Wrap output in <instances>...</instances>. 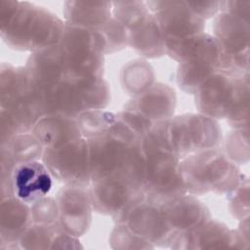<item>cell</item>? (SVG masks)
Listing matches in <instances>:
<instances>
[{
    "instance_id": "6da1fadb",
    "label": "cell",
    "mask_w": 250,
    "mask_h": 250,
    "mask_svg": "<svg viewBox=\"0 0 250 250\" xmlns=\"http://www.w3.org/2000/svg\"><path fill=\"white\" fill-rule=\"evenodd\" d=\"M65 23L56 14L27 1L0 0V34L11 49L36 53L57 45Z\"/></svg>"
},
{
    "instance_id": "7a4b0ae2",
    "label": "cell",
    "mask_w": 250,
    "mask_h": 250,
    "mask_svg": "<svg viewBox=\"0 0 250 250\" xmlns=\"http://www.w3.org/2000/svg\"><path fill=\"white\" fill-rule=\"evenodd\" d=\"M180 176L187 194H229L243 179L238 166L218 148L190 154L180 160Z\"/></svg>"
},
{
    "instance_id": "3957f363",
    "label": "cell",
    "mask_w": 250,
    "mask_h": 250,
    "mask_svg": "<svg viewBox=\"0 0 250 250\" xmlns=\"http://www.w3.org/2000/svg\"><path fill=\"white\" fill-rule=\"evenodd\" d=\"M171 152L180 160L196 152L218 148L222 131L217 120L200 112L168 119Z\"/></svg>"
},
{
    "instance_id": "277c9868",
    "label": "cell",
    "mask_w": 250,
    "mask_h": 250,
    "mask_svg": "<svg viewBox=\"0 0 250 250\" xmlns=\"http://www.w3.org/2000/svg\"><path fill=\"white\" fill-rule=\"evenodd\" d=\"M88 189L92 208L110 216L116 224H124L129 212L145 199V192L113 175L91 183Z\"/></svg>"
},
{
    "instance_id": "5b68a950",
    "label": "cell",
    "mask_w": 250,
    "mask_h": 250,
    "mask_svg": "<svg viewBox=\"0 0 250 250\" xmlns=\"http://www.w3.org/2000/svg\"><path fill=\"white\" fill-rule=\"evenodd\" d=\"M41 160L53 178L64 186L88 188L91 185L88 144L85 138L58 147L45 148Z\"/></svg>"
},
{
    "instance_id": "8992f818",
    "label": "cell",
    "mask_w": 250,
    "mask_h": 250,
    "mask_svg": "<svg viewBox=\"0 0 250 250\" xmlns=\"http://www.w3.org/2000/svg\"><path fill=\"white\" fill-rule=\"evenodd\" d=\"M180 159L171 152L146 155L144 182L145 199L162 205L178 196L187 194L180 176Z\"/></svg>"
},
{
    "instance_id": "52a82bcc",
    "label": "cell",
    "mask_w": 250,
    "mask_h": 250,
    "mask_svg": "<svg viewBox=\"0 0 250 250\" xmlns=\"http://www.w3.org/2000/svg\"><path fill=\"white\" fill-rule=\"evenodd\" d=\"M160 31L166 38H179L204 31L205 21L196 16L186 1H146Z\"/></svg>"
},
{
    "instance_id": "ba28073f",
    "label": "cell",
    "mask_w": 250,
    "mask_h": 250,
    "mask_svg": "<svg viewBox=\"0 0 250 250\" xmlns=\"http://www.w3.org/2000/svg\"><path fill=\"white\" fill-rule=\"evenodd\" d=\"M249 239L237 229H230L223 223L208 220L188 231H178L170 248L173 249H211L246 248Z\"/></svg>"
},
{
    "instance_id": "9c48e42d",
    "label": "cell",
    "mask_w": 250,
    "mask_h": 250,
    "mask_svg": "<svg viewBox=\"0 0 250 250\" xmlns=\"http://www.w3.org/2000/svg\"><path fill=\"white\" fill-rule=\"evenodd\" d=\"M242 76L229 75L221 71L211 75L194 94L198 112L216 120L226 118Z\"/></svg>"
},
{
    "instance_id": "30bf717a",
    "label": "cell",
    "mask_w": 250,
    "mask_h": 250,
    "mask_svg": "<svg viewBox=\"0 0 250 250\" xmlns=\"http://www.w3.org/2000/svg\"><path fill=\"white\" fill-rule=\"evenodd\" d=\"M124 224L154 247H170L178 232L167 223L161 207L146 199L132 208Z\"/></svg>"
},
{
    "instance_id": "8fae6325",
    "label": "cell",
    "mask_w": 250,
    "mask_h": 250,
    "mask_svg": "<svg viewBox=\"0 0 250 250\" xmlns=\"http://www.w3.org/2000/svg\"><path fill=\"white\" fill-rule=\"evenodd\" d=\"M86 140L91 183L116 175L124 164L130 148L138 145L127 144L109 133Z\"/></svg>"
},
{
    "instance_id": "7c38bea8",
    "label": "cell",
    "mask_w": 250,
    "mask_h": 250,
    "mask_svg": "<svg viewBox=\"0 0 250 250\" xmlns=\"http://www.w3.org/2000/svg\"><path fill=\"white\" fill-rule=\"evenodd\" d=\"M56 198L60 208V228L75 237L85 234L91 226L93 211L86 188L64 186Z\"/></svg>"
},
{
    "instance_id": "4fadbf2b",
    "label": "cell",
    "mask_w": 250,
    "mask_h": 250,
    "mask_svg": "<svg viewBox=\"0 0 250 250\" xmlns=\"http://www.w3.org/2000/svg\"><path fill=\"white\" fill-rule=\"evenodd\" d=\"M165 55L182 62H202L218 70L221 46L218 40L206 32L194 35L164 39Z\"/></svg>"
},
{
    "instance_id": "5bb4252c",
    "label": "cell",
    "mask_w": 250,
    "mask_h": 250,
    "mask_svg": "<svg viewBox=\"0 0 250 250\" xmlns=\"http://www.w3.org/2000/svg\"><path fill=\"white\" fill-rule=\"evenodd\" d=\"M53 180L45 164L39 160L19 163L13 172V195L30 205L48 195Z\"/></svg>"
},
{
    "instance_id": "9a60e30c",
    "label": "cell",
    "mask_w": 250,
    "mask_h": 250,
    "mask_svg": "<svg viewBox=\"0 0 250 250\" xmlns=\"http://www.w3.org/2000/svg\"><path fill=\"white\" fill-rule=\"evenodd\" d=\"M176 102L173 88L167 84L154 83L146 92L129 101L124 108L134 110L155 124L173 117Z\"/></svg>"
},
{
    "instance_id": "2e32d148",
    "label": "cell",
    "mask_w": 250,
    "mask_h": 250,
    "mask_svg": "<svg viewBox=\"0 0 250 250\" xmlns=\"http://www.w3.org/2000/svg\"><path fill=\"white\" fill-rule=\"evenodd\" d=\"M164 218L176 231H188L211 219L209 209L194 195L183 194L160 205Z\"/></svg>"
},
{
    "instance_id": "e0dca14e",
    "label": "cell",
    "mask_w": 250,
    "mask_h": 250,
    "mask_svg": "<svg viewBox=\"0 0 250 250\" xmlns=\"http://www.w3.org/2000/svg\"><path fill=\"white\" fill-rule=\"evenodd\" d=\"M32 224L33 221L29 204L15 196L1 199V248H20L19 239Z\"/></svg>"
},
{
    "instance_id": "ac0fdd59",
    "label": "cell",
    "mask_w": 250,
    "mask_h": 250,
    "mask_svg": "<svg viewBox=\"0 0 250 250\" xmlns=\"http://www.w3.org/2000/svg\"><path fill=\"white\" fill-rule=\"evenodd\" d=\"M31 132L44 148L58 147L83 138L76 118L60 113L41 117Z\"/></svg>"
},
{
    "instance_id": "d6986e66",
    "label": "cell",
    "mask_w": 250,
    "mask_h": 250,
    "mask_svg": "<svg viewBox=\"0 0 250 250\" xmlns=\"http://www.w3.org/2000/svg\"><path fill=\"white\" fill-rule=\"evenodd\" d=\"M24 66L38 86H56L64 79V57L59 44L32 53Z\"/></svg>"
},
{
    "instance_id": "ffe728a7",
    "label": "cell",
    "mask_w": 250,
    "mask_h": 250,
    "mask_svg": "<svg viewBox=\"0 0 250 250\" xmlns=\"http://www.w3.org/2000/svg\"><path fill=\"white\" fill-rule=\"evenodd\" d=\"M213 36L223 51L233 54H249V21L225 12L216 15Z\"/></svg>"
},
{
    "instance_id": "44dd1931",
    "label": "cell",
    "mask_w": 250,
    "mask_h": 250,
    "mask_svg": "<svg viewBox=\"0 0 250 250\" xmlns=\"http://www.w3.org/2000/svg\"><path fill=\"white\" fill-rule=\"evenodd\" d=\"M111 18V2L108 1H66L63 4V21L69 26L99 29Z\"/></svg>"
},
{
    "instance_id": "7402d4cb",
    "label": "cell",
    "mask_w": 250,
    "mask_h": 250,
    "mask_svg": "<svg viewBox=\"0 0 250 250\" xmlns=\"http://www.w3.org/2000/svg\"><path fill=\"white\" fill-rule=\"evenodd\" d=\"M34 83L25 66L2 62L0 67V107L28 103Z\"/></svg>"
},
{
    "instance_id": "603a6c76",
    "label": "cell",
    "mask_w": 250,
    "mask_h": 250,
    "mask_svg": "<svg viewBox=\"0 0 250 250\" xmlns=\"http://www.w3.org/2000/svg\"><path fill=\"white\" fill-rule=\"evenodd\" d=\"M62 54L64 57V78L85 80L103 77L104 56L102 53L92 51H62Z\"/></svg>"
},
{
    "instance_id": "cb8c5ba5",
    "label": "cell",
    "mask_w": 250,
    "mask_h": 250,
    "mask_svg": "<svg viewBox=\"0 0 250 250\" xmlns=\"http://www.w3.org/2000/svg\"><path fill=\"white\" fill-rule=\"evenodd\" d=\"M129 46L145 59H156L165 55L164 37L151 13L140 27L129 31Z\"/></svg>"
},
{
    "instance_id": "d4e9b609",
    "label": "cell",
    "mask_w": 250,
    "mask_h": 250,
    "mask_svg": "<svg viewBox=\"0 0 250 250\" xmlns=\"http://www.w3.org/2000/svg\"><path fill=\"white\" fill-rule=\"evenodd\" d=\"M121 85L131 96L137 97L154 84L152 66L145 60L137 59L128 62L121 70Z\"/></svg>"
},
{
    "instance_id": "484cf974",
    "label": "cell",
    "mask_w": 250,
    "mask_h": 250,
    "mask_svg": "<svg viewBox=\"0 0 250 250\" xmlns=\"http://www.w3.org/2000/svg\"><path fill=\"white\" fill-rule=\"evenodd\" d=\"M16 164L42 159L44 147L32 132L19 134L1 145Z\"/></svg>"
},
{
    "instance_id": "4316f807",
    "label": "cell",
    "mask_w": 250,
    "mask_h": 250,
    "mask_svg": "<svg viewBox=\"0 0 250 250\" xmlns=\"http://www.w3.org/2000/svg\"><path fill=\"white\" fill-rule=\"evenodd\" d=\"M78 89L83 111L104 109L110 102V89L104 77L73 80Z\"/></svg>"
},
{
    "instance_id": "83f0119b",
    "label": "cell",
    "mask_w": 250,
    "mask_h": 250,
    "mask_svg": "<svg viewBox=\"0 0 250 250\" xmlns=\"http://www.w3.org/2000/svg\"><path fill=\"white\" fill-rule=\"evenodd\" d=\"M112 18L128 31L140 27L149 17L150 12L146 1H113L111 2Z\"/></svg>"
},
{
    "instance_id": "f1b7e54d",
    "label": "cell",
    "mask_w": 250,
    "mask_h": 250,
    "mask_svg": "<svg viewBox=\"0 0 250 250\" xmlns=\"http://www.w3.org/2000/svg\"><path fill=\"white\" fill-rule=\"evenodd\" d=\"M217 70L202 62H182L177 69V83L186 93L195 94L203 83Z\"/></svg>"
},
{
    "instance_id": "f546056e",
    "label": "cell",
    "mask_w": 250,
    "mask_h": 250,
    "mask_svg": "<svg viewBox=\"0 0 250 250\" xmlns=\"http://www.w3.org/2000/svg\"><path fill=\"white\" fill-rule=\"evenodd\" d=\"M76 121L82 137L90 139L107 134L116 121V114L104 109H91L81 112Z\"/></svg>"
},
{
    "instance_id": "4dcf8cb0",
    "label": "cell",
    "mask_w": 250,
    "mask_h": 250,
    "mask_svg": "<svg viewBox=\"0 0 250 250\" xmlns=\"http://www.w3.org/2000/svg\"><path fill=\"white\" fill-rule=\"evenodd\" d=\"M225 119L233 129H248L249 74H245L240 78L235 98Z\"/></svg>"
},
{
    "instance_id": "1f68e13d",
    "label": "cell",
    "mask_w": 250,
    "mask_h": 250,
    "mask_svg": "<svg viewBox=\"0 0 250 250\" xmlns=\"http://www.w3.org/2000/svg\"><path fill=\"white\" fill-rule=\"evenodd\" d=\"M96 30L100 37L104 55L118 52L129 46V31L113 18Z\"/></svg>"
},
{
    "instance_id": "d6a6232c",
    "label": "cell",
    "mask_w": 250,
    "mask_h": 250,
    "mask_svg": "<svg viewBox=\"0 0 250 250\" xmlns=\"http://www.w3.org/2000/svg\"><path fill=\"white\" fill-rule=\"evenodd\" d=\"M58 224L45 226L32 224L19 239V246L22 249H51L57 232Z\"/></svg>"
},
{
    "instance_id": "836d02e7",
    "label": "cell",
    "mask_w": 250,
    "mask_h": 250,
    "mask_svg": "<svg viewBox=\"0 0 250 250\" xmlns=\"http://www.w3.org/2000/svg\"><path fill=\"white\" fill-rule=\"evenodd\" d=\"M225 155L234 164L240 165L248 162V129H234L226 137L224 143Z\"/></svg>"
},
{
    "instance_id": "e575fe53",
    "label": "cell",
    "mask_w": 250,
    "mask_h": 250,
    "mask_svg": "<svg viewBox=\"0 0 250 250\" xmlns=\"http://www.w3.org/2000/svg\"><path fill=\"white\" fill-rule=\"evenodd\" d=\"M113 249H148L154 248L152 244L136 235L125 224H116L109 237Z\"/></svg>"
},
{
    "instance_id": "d590c367",
    "label": "cell",
    "mask_w": 250,
    "mask_h": 250,
    "mask_svg": "<svg viewBox=\"0 0 250 250\" xmlns=\"http://www.w3.org/2000/svg\"><path fill=\"white\" fill-rule=\"evenodd\" d=\"M32 221L34 224L54 226L60 218V208L57 198L44 196L30 204Z\"/></svg>"
},
{
    "instance_id": "8d00e7d4",
    "label": "cell",
    "mask_w": 250,
    "mask_h": 250,
    "mask_svg": "<svg viewBox=\"0 0 250 250\" xmlns=\"http://www.w3.org/2000/svg\"><path fill=\"white\" fill-rule=\"evenodd\" d=\"M248 180L244 176L238 186L230 191L229 195V210L237 220H243L249 217V192Z\"/></svg>"
},
{
    "instance_id": "74e56055",
    "label": "cell",
    "mask_w": 250,
    "mask_h": 250,
    "mask_svg": "<svg viewBox=\"0 0 250 250\" xmlns=\"http://www.w3.org/2000/svg\"><path fill=\"white\" fill-rule=\"evenodd\" d=\"M17 164L13 161L10 155L1 149L0 153V193L1 199L13 195V172Z\"/></svg>"
},
{
    "instance_id": "f35d334b",
    "label": "cell",
    "mask_w": 250,
    "mask_h": 250,
    "mask_svg": "<svg viewBox=\"0 0 250 250\" xmlns=\"http://www.w3.org/2000/svg\"><path fill=\"white\" fill-rule=\"evenodd\" d=\"M186 3L196 16L204 21L216 16L221 9V1H186Z\"/></svg>"
},
{
    "instance_id": "ab89813d",
    "label": "cell",
    "mask_w": 250,
    "mask_h": 250,
    "mask_svg": "<svg viewBox=\"0 0 250 250\" xmlns=\"http://www.w3.org/2000/svg\"><path fill=\"white\" fill-rule=\"evenodd\" d=\"M220 12H225L232 16H235L243 21H249L250 1H241V0L221 1Z\"/></svg>"
},
{
    "instance_id": "60d3db41",
    "label": "cell",
    "mask_w": 250,
    "mask_h": 250,
    "mask_svg": "<svg viewBox=\"0 0 250 250\" xmlns=\"http://www.w3.org/2000/svg\"><path fill=\"white\" fill-rule=\"evenodd\" d=\"M77 248H82V245H80L79 243L78 237H75L73 235L66 233L58 225L57 232L52 242L51 249H77Z\"/></svg>"
}]
</instances>
